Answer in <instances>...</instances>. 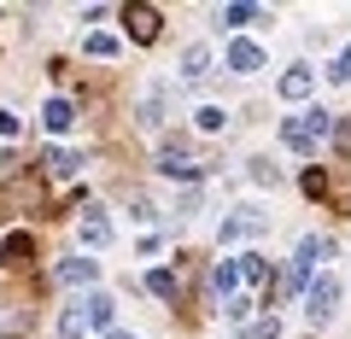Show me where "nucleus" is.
Masks as SVG:
<instances>
[{"mask_svg": "<svg viewBox=\"0 0 351 339\" xmlns=\"http://www.w3.org/2000/svg\"><path fill=\"white\" fill-rule=\"evenodd\" d=\"M304 193H311V199H322V193H328V176H322V170H304Z\"/></svg>", "mask_w": 351, "mask_h": 339, "instance_id": "obj_24", "label": "nucleus"}, {"mask_svg": "<svg viewBox=\"0 0 351 339\" xmlns=\"http://www.w3.org/2000/svg\"><path fill=\"white\" fill-rule=\"evenodd\" d=\"M76 234H82V246H112V216H106V211H88L82 223H76Z\"/></svg>", "mask_w": 351, "mask_h": 339, "instance_id": "obj_6", "label": "nucleus"}, {"mask_svg": "<svg viewBox=\"0 0 351 339\" xmlns=\"http://www.w3.org/2000/svg\"><path fill=\"white\" fill-rule=\"evenodd\" d=\"M339 310V281L334 275H322V281H311V304H304V316H311L316 327L328 322V316Z\"/></svg>", "mask_w": 351, "mask_h": 339, "instance_id": "obj_2", "label": "nucleus"}, {"mask_svg": "<svg viewBox=\"0 0 351 339\" xmlns=\"http://www.w3.org/2000/svg\"><path fill=\"white\" fill-rule=\"evenodd\" d=\"M94 275H100V264H94V258H64V264L53 269V281H59V287H88Z\"/></svg>", "mask_w": 351, "mask_h": 339, "instance_id": "obj_3", "label": "nucleus"}, {"mask_svg": "<svg viewBox=\"0 0 351 339\" xmlns=\"http://www.w3.org/2000/svg\"><path fill=\"white\" fill-rule=\"evenodd\" d=\"M328 82H351V47H346V53L334 59V71H328Z\"/></svg>", "mask_w": 351, "mask_h": 339, "instance_id": "obj_25", "label": "nucleus"}, {"mask_svg": "<svg viewBox=\"0 0 351 339\" xmlns=\"http://www.w3.org/2000/svg\"><path fill=\"white\" fill-rule=\"evenodd\" d=\"M281 94H287V100H304V94H311V71H304V64H293V71L281 76Z\"/></svg>", "mask_w": 351, "mask_h": 339, "instance_id": "obj_15", "label": "nucleus"}, {"mask_svg": "<svg viewBox=\"0 0 351 339\" xmlns=\"http://www.w3.org/2000/svg\"><path fill=\"white\" fill-rule=\"evenodd\" d=\"M252 181H263V188H276V164H269V158H252Z\"/></svg>", "mask_w": 351, "mask_h": 339, "instance_id": "obj_21", "label": "nucleus"}, {"mask_svg": "<svg viewBox=\"0 0 351 339\" xmlns=\"http://www.w3.org/2000/svg\"><path fill=\"white\" fill-rule=\"evenodd\" d=\"M205 71H211V47H205V41H193V47L182 53V76H188V82H199Z\"/></svg>", "mask_w": 351, "mask_h": 339, "instance_id": "obj_8", "label": "nucleus"}, {"mask_svg": "<svg viewBox=\"0 0 351 339\" xmlns=\"http://www.w3.org/2000/svg\"><path fill=\"white\" fill-rule=\"evenodd\" d=\"M263 228H269V223H263L258 211H234L223 223V240H246V234H263Z\"/></svg>", "mask_w": 351, "mask_h": 339, "instance_id": "obj_7", "label": "nucleus"}, {"mask_svg": "<svg viewBox=\"0 0 351 339\" xmlns=\"http://www.w3.org/2000/svg\"><path fill=\"white\" fill-rule=\"evenodd\" d=\"M106 339H129V334H106Z\"/></svg>", "mask_w": 351, "mask_h": 339, "instance_id": "obj_26", "label": "nucleus"}, {"mask_svg": "<svg viewBox=\"0 0 351 339\" xmlns=\"http://www.w3.org/2000/svg\"><path fill=\"white\" fill-rule=\"evenodd\" d=\"M158 170H164V176H176V181H193V176H199V164H193V158H182L176 147L158 158Z\"/></svg>", "mask_w": 351, "mask_h": 339, "instance_id": "obj_10", "label": "nucleus"}, {"mask_svg": "<svg viewBox=\"0 0 351 339\" xmlns=\"http://www.w3.org/2000/svg\"><path fill=\"white\" fill-rule=\"evenodd\" d=\"M82 334H88V304H71L59 316V339H82Z\"/></svg>", "mask_w": 351, "mask_h": 339, "instance_id": "obj_11", "label": "nucleus"}, {"mask_svg": "<svg viewBox=\"0 0 351 339\" xmlns=\"http://www.w3.org/2000/svg\"><path fill=\"white\" fill-rule=\"evenodd\" d=\"M234 287H240V264H217L211 269V292L228 304V292H234Z\"/></svg>", "mask_w": 351, "mask_h": 339, "instance_id": "obj_12", "label": "nucleus"}, {"mask_svg": "<svg viewBox=\"0 0 351 339\" xmlns=\"http://www.w3.org/2000/svg\"><path fill=\"white\" fill-rule=\"evenodd\" d=\"M252 18H258V6H228V12H223V24L234 29V24H252Z\"/></svg>", "mask_w": 351, "mask_h": 339, "instance_id": "obj_23", "label": "nucleus"}, {"mask_svg": "<svg viewBox=\"0 0 351 339\" xmlns=\"http://www.w3.org/2000/svg\"><path fill=\"white\" fill-rule=\"evenodd\" d=\"M147 287L158 292V299H176V275H170V269H152V275H147Z\"/></svg>", "mask_w": 351, "mask_h": 339, "instance_id": "obj_19", "label": "nucleus"}, {"mask_svg": "<svg viewBox=\"0 0 351 339\" xmlns=\"http://www.w3.org/2000/svg\"><path fill=\"white\" fill-rule=\"evenodd\" d=\"M123 24L135 41H158V12L152 6H123Z\"/></svg>", "mask_w": 351, "mask_h": 339, "instance_id": "obj_5", "label": "nucleus"}, {"mask_svg": "<svg viewBox=\"0 0 351 339\" xmlns=\"http://www.w3.org/2000/svg\"><path fill=\"white\" fill-rule=\"evenodd\" d=\"M41 123H47L53 135H64V129L76 123V105H71V100H47V112H41Z\"/></svg>", "mask_w": 351, "mask_h": 339, "instance_id": "obj_9", "label": "nucleus"}, {"mask_svg": "<svg viewBox=\"0 0 351 339\" xmlns=\"http://www.w3.org/2000/svg\"><path fill=\"white\" fill-rule=\"evenodd\" d=\"M193 123H199L205 135H217V129L228 123V112H217V105H199V112H193Z\"/></svg>", "mask_w": 351, "mask_h": 339, "instance_id": "obj_17", "label": "nucleus"}, {"mask_svg": "<svg viewBox=\"0 0 351 339\" xmlns=\"http://www.w3.org/2000/svg\"><path fill=\"white\" fill-rule=\"evenodd\" d=\"M0 251H6V264H12V269H24L29 251H36V240H29V234H6V246H0Z\"/></svg>", "mask_w": 351, "mask_h": 339, "instance_id": "obj_14", "label": "nucleus"}, {"mask_svg": "<svg viewBox=\"0 0 351 339\" xmlns=\"http://www.w3.org/2000/svg\"><path fill=\"white\" fill-rule=\"evenodd\" d=\"M276 334H281V322H276V316H263V322H252L240 339H276Z\"/></svg>", "mask_w": 351, "mask_h": 339, "instance_id": "obj_20", "label": "nucleus"}, {"mask_svg": "<svg viewBox=\"0 0 351 339\" xmlns=\"http://www.w3.org/2000/svg\"><path fill=\"white\" fill-rule=\"evenodd\" d=\"M88 327H112V299H88Z\"/></svg>", "mask_w": 351, "mask_h": 339, "instance_id": "obj_18", "label": "nucleus"}, {"mask_svg": "<svg viewBox=\"0 0 351 339\" xmlns=\"http://www.w3.org/2000/svg\"><path fill=\"white\" fill-rule=\"evenodd\" d=\"M228 71H234V76H252V71H263V47L240 36L234 47H228Z\"/></svg>", "mask_w": 351, "mask_h": 339, "instance_id": "obj_4", "label": "nucleus"}, {"mask_svg": "<svg viewBox=\"0 0 351 339\" xmlns=\"http://www.w3.org/2000/svg\"><path fill=\"white\" fill-rule=\"evenodd\" d=\"M328 129H334L328 112H304V117H287V123H281V140H287L293 152H316V140H322Z\"/></svg>", "mask_w": 351, "mask_h": 339, "instance_id": "obj_1", "label": "nucleus"}, {"mask_svg": "<svg viewBox=\"0 0 351 339\" xmlns=\"http://www.w3.org/2000/svg\"><path fill=\"white\" fill-rule=\"evenodd\" d=\"M88 53H94V59H112V53H117V41H112V36H100V29H94V36H88Z\"/></svg>", "mask_w": 351, "mask_h": 339, "instance_id": "obj_22", "label": "nucleus"}, {"mask_svg": "<svg viewBox=\"0 0 351 339\" xmlns=\"http://www.w3.org/2000/svg\"><path fill=\"white\" fill-rule=\"evenodd\" d=\"M263 275H269V264H263L258 251H246V258H240V281H246V287H263Z\"/></svg>", "mask_w": 351, "mask_h": 339, "instance_id": "obj_16", "label": "nucleus"}, {"mask_svg": "<svg viewBox=\"0 0 351 339\" xmlns=\"http://www.w3.org/2000/svg\"><path fill=\"white\" fill-rule=\"evenodd\" d=\"M76 164H82V158H76V152H64V147H53L47 158H41V170H47V176H76Z\"/></svg>", "mask_w": 351, "mask_h": 339, "instance_id": "obj_13", "label": "nucleus"}]
</instances>
